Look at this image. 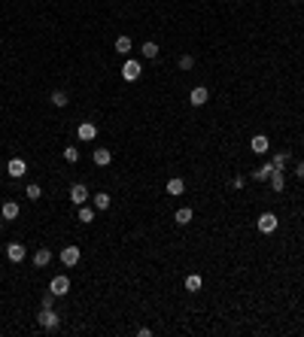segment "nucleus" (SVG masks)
<instances>
[{
	"mask_svg": "<svg viewBox=\"0 0 304 337\" xmlns=\"http://www.w3.org/2000/svg\"><path fill=\"white\" fill-rule=\"evenodd\" d=\"M37 322H40L46 331H55V328H58V322H61V316H58V313H55L52 307H43V310H40V316H37Z\"/></svg>",
	"mask_w": 304,
	"mask_h": 337,
	"instance_id": "1",
	"label": "nucleus"
},
{
	"mask_svg": "<svg viewBox=\"0 0 304 337\" xmlns=\"http://www.w3.org/2000/svg\"><path fill=\"white\" fill-rule=\"evenodd\" d=\"M140 73H143V67H140V61H134V58H128L125 64H122V79H125V82H137V79H140Z\"/></svg>",
	"mask_w": 304,
	"mask_h": 337,
	"instance_id": "2",
	"label": "nucleus"
},
{
	"mask_svg": "<svg viewBox=\"0 0 304 337\" xmlns=\"http://www.w3.org/2000/svg\"><path fill=\"white\" fill-rule=\"evenodd\" d=\"M256 225H258V231H262V234H274V231H277V225H280V219L274 216V213H262Z\"/></svg>",
	"mask_w": 304,
	"mask_h": 337,
	"instance_id": "3",
	"label": "nucleus"
},
{
	"mask_svg": "<svg viewBox=\"0 0 304 337\" xmlns=\"http://www.w3.org/2000/svg\"><path fill=\"white\" fill-rule=\"evenodd\" d=\"M25 255H28L25 243H6V258L13 264H21V261H25Z\"/></svg>",
	"mask_w": 304,
	"mask_h": 337,
	"instance_id": "4",
	"label": "nucleus"
},
{
	"mask_svg": "<svg viewBox=\"0 0 304 337\" xmlns=\"http://www.w3.org/2000/svg\"><path fill=\"white\" fill-rule=\"evenodd\" d=\"M49 291L52 295H67V291H70V279H67L64 274H58V276H52V283H49Z\"/></svg>",
	"mask_w": 304,
	"mask_h": 337,
	"instance_id": "5",
	"label": "nucleus"
},
{
	"mask_svg": "<svg viewBox=\"0 0 304 337\" xmlns=\"http://www.w3.org/2000/svg\"><path fill=\"white\" fill-rule=\"evenodd\" d=\"M61 264H67V267L80 264V246H64L61 249Z\"/></svg>",
	"mask_w": 304,
	"mask_h": 337,
	"instance_id": "6",
	"label": "nucleus"
},
{
	"mask_svg": "<svg viewBox=\"0 0 304 337\" xmlns=\"http://www.w3.org/2000/svg\"><path fill=\"white\" fill-rule=\"evenodd\" d=\"M207 100H210V92H207L204 85H198V88H192V92H189V104H192V107H204Z\"/></svg>",
	"mask_w": 304,
	"mask_h": 337,
	"instance_id": "7",
	"label": "nucleus"
},
{
	"mask_svg": "<svg viewBox=\"0 0 304 337\" xmlns=\"http://www.w3.org/2000/svg\"><path fill=\"white\" fill-rule=\"evenodd\" d=\"M76 134H80V140L92 143V140L97 137V125H95V122H80V128H76Z\"/></svg>",
	"mask_w": 304,
	"mask_h": 337,
	"instance_id": "8",
	"label": "nucleus"
},
{
	"mask_svg": "<svg viewBox=\"0 0 304 337\" xmlns=\"http://www.w3.org/2000/svg\"><path fill=\"white\" fill-rule=\"evenodd\" d=\"M70 200H73V204H76V207H82V204H85V200H88V188H85L82 183H76V185H70Z\"/></svg>",
	"mask_w": 304,
	"mask_h": 337,
	"instance_id": "9",
	"label": "nucleus"
},
{
	"mask_svg": "<svg viewBox=\"0 0 304 337\" xmlns=\"http://www.w3.org/2000/svg\"><path fill=\"white\" fill-rule=\"evenodd\" d=\"M18 213H21V207L16 204V200H3V207H0V216H3L6 222H13V219H18Z\"/></svg>",
	"mask_w": 304,
	"mask_h": 337,
	"instance_id": "10",
	"label": "nucleus"
},
{
	"mask_svg": "<svg viewBox=\"0 0 304 337\" xmlns=\"http://www.w3.org/2000/svg\"><path fill=\"white\" fill-rule=\"evenodd\" d=\"M250 149H253L256 155H265L268 149H271V143H268V137H265V134H256V137L250 140Z\"/></svg>",
	"mask_w": 304,
	"mask_h": 337,
	"instance_id": "11",
	"label": "nucleus"
},
{
	"mask_svg": "<svg viewBox=\"0 0 304 337\" xmlns=\"http://www.w3.org/2000/svg\"><path fill=\"white\" fill-rule=\"evenodd\" d=\"M25 170H28V164L21 161V158H13V161L6 164V173L13 176V179H21V176H25Z\"/></svg>",
	"mask_w": 304,
	"mask_h": 337,
	"instance_id": "12",
	"label": "nucleus"
},
{
	"mask_svg": "<svg viewBox=\"0 0 304 337\" xmlns=\"http://www.w3.org/2000/svg\"><path fill=\"white\" fill-rule=\"evenodd\" d=\"M92 158H95V164H97V167H107V164L112 161V152L107 149V146H97V149H95V155H92Z\"/></svg>",
	"mask_w": 304,
	"mask_h": 337,
	"instance_id": "13",
	"label": "nucleus"
},
{
	"mask_svg": "<svg viewBox=\"0 0 304 337\" xmlns=\"http://www.w3.org/2000/svg\"><path fill=\"white\" fill-rule=\"evenodd\" d=\"M271 173H274V164L268 161V164H262V167H256V170H253V179H256V183H268V176H271Z\"/></svg>",
	"mask_w": 304,
	"mask_h": 337,
	"instance_id": "14",
	"label": "nucleus"
},
{
	"mask_svg": "<svg viewBox=\"0 0 304 337\" xmlns=\"http://www.w3.org/2000/svg\"><path fill=\"white\" fill-rule=\"evenodd\" d=\"M186 192V183H183V179H179V176H174V179H167V195H183Z\"/></svg>",
	"mask_w": 304,
	"mask_h": 337,
	"instance_id": "15",
	"label": "nucleus"
},
{
	"mask_svg": "<svg viewBox=\"0 0 304 337\" xmlns=\"http://www.w3.org/2000/svg\"><path fill=\"white\" fill-rule=\"evenodd\" d=\"M268 183H271V188H274V192H283V188H286V179H283V170H274L271 176H268Z\"/></svg>",
	"mask_w": 304,
	"mask_h": 337,
	"instance_id": "16",
	"label": "nucleus"
},
{
	"mask_svg": "<svg viewBox=\"0 0 304 337\" xmlns=\"http://www.w3.org/2000/svg\"><path fill=\"white\" fill-rule=\"evenodd\" d=\"M52 261V252L49 249H37V252H33V267H46Z\"/></svg>",
	"mask_w": 304,
	"mask_h": 337,
	"instance_id": "17",
	"label": "nucleus"
},
{
	"mask_svg": "<svg viewBox=\"0 0 304 337\" xmlns=\"http://www.w3.org/2000/svg\"><path fill=\"white\" fill-rule=\"evenodd\" d=\"M131 49H134L131 37H119V40H116V52H119V55H125V58H128V55H131Z\"/></svg>",
	"mask_w": 304,
	"mask_h": 337,
	"instance_id": "18",
	"label": "nucleus"
},
{
	"mask_svg": "<svg viewBox=\"0 0 304 337\" xmlns=\"http://www.w3.org/2000/svg\"><path fill=\"white\" fill-rule=\"evenodd\" d=\"M192 216H195V213H192V207H179L176 210V225H189V222H192Z\"/></svg>",
	"mask_w": 304,
	"mask_h": 337,
	"instance_id": "19",
	"label": "nucleus"
},
{
	"mask_svg": "<svg viewBox=\"0 0 304 337\" xmlns=\"http://www.w3.org/2000/svg\"><path fill=\"white\" fill-rule=\"evenodd\" d=\"M110 204H112V198H110L107 192H97V195H95V210H107Z\"/></svg>",
	"mask_w": 304,
	"mask_h": 337,
	"instance_id": "20",
	"label": "nucleus"
},
{
	"mask_svg": "<svg viewBox=\"0 0 304 337\" xmlns=\"http://www.w3.org/2000/svg\"><path fill=\"white\" fill-rule=\"evenodd\" d=\"M186 291H201V274H189L186 276Z\"/></svg>",
	"mask_w": 304,
	"mask_h": 337,
	"instance_id": "21",
	"label": "nucleus"
},
{
	"mask_svg": "<svg viewBox=\"0 0 304 337\" xmlns=\"http://www.w3.org/2000/svg\"><path fill=\"white\" fill-rule=\"evenodd\" d=\"M271 164H274V170H286V164H289V152H277Z\"/></svg>",
	"mask_w": 304,
	"mask_h": 337,
	"instance_id": "22",
	"label": "nucleus"
},
{
	"mask_svg": "<svg viewBox=\"0 0 304 337\" xmlns=\"http://www.w3.org/2000/svg\"><path fill=\"white\" fill-rule=\"evenodd\" d=\"M140 52H143V58H149V61H152L155 55H159V46H155V43L149 40V43H143V46H140Z\"/></svg>",
	"mask_w": 304,
	"mask_h": 337,
	"instance_id": "23",
	"label": "nucleus"
},
{
	"mask_svg": "<svg viewBox=\"0 0 304 337\" xmlns=\"http://www.w3.org/2000/svg\"><path fill=\"white\" fill-rule=\"evenodd\" d=\"M64 161L67 164H76V161H80V149H76V146H67V149H64Z\"/></svg>",
	"mask_w": 304,
	"mask_h": 337,
	"instance_id": "24",
	"label": "nucleus"
},
{
	"mask_svg": "<svg viewBox=\"0 0 304 337\" xmlns=\"http://www.w3.org/2000/svg\"><path fill=\"white\" fill-rule=\"evenodd\" d=\"M25 195H28V200H40V198H43V188H40L37 183H31V185L25 188Z\"/></svg>",
	"mask_w": 304,
	"mask_h": 337,
	"instance_id": "25",
	"label": "nucleus"
},
{
	"mask_svg": "<svg viewBox=\"0 0 304 337\" xmlns=\"http://www.w3.org/2000/svg\"><path fill=\"white\" fill-rule=\"evenodd\" d=\"M80 222H82V225H88V222H95V210L82 204V207H80Z\"/></svg>",
	"mask_w": 304,
	"mask_h": 337,
	"instance_id": "26",
	"label": "nucleus"
},
{
	"mask_svg": "<svg viewBox=\"0 0 304 337\" xmlns=\"http://www.w3.org/2000/svg\"><path fill=\"white\" fill-rule=\"evenodd\" d=\"M52 104L55 107H67V104H70V97H67L64 92H52Z\"/></svg>",
	"mask_w": 304,
	"mask_h": 337,
	"instance_id": "27",
	"label": "nucleus"
},
{
	"mask_svg": "<svg viewBox=\"0 0 304 337\" xmlns=\"http://www.w3.org/2000/svg\"><path fill=\"white\" fill-rule=\"evenodd\" d=\"M176 64H179V70H192V67H195V58H192V55H183Z\"/></svg>",
	"mask_w": 304,
	"mask_h": 337,
	"instance_id": "28",
	"label": "nucleus"
},
{
	"mask_svg": "<svg viewBox=\"0 0 304 337\" xmlns=\"http://www.w3.org/2000/svg\"><path fill=\"white\" fill-rule=\"evenodd\" d=\"M55 298H58V295H52V291H46V295H43V301H40V307H52V304H55Z\"/></svg>",
	"mask_w": 304,
	"mask_h": 337,
	"instance_id": "29",
	"label": "nucleus"
},
{
	"mask_svg": "<svg viewBox=\"0 0 304 337\" xmlns=\"http://www.w3.org/2000/svg\"><path fill=\"white\" fill-rule=\"evenodd\" d=\"M295 176H298V179H304V161H298V164H295Z\"/></svg>",
	"mask_w": 304,
	"mask_h": 337,
	"instance_id": "30",
	"label": "nucleus"
},
{
	"mask_svg": "<svg viewBox=\"0 0 304 337\" xmlns=\"http://www.w3.org/2000/svg\"><path fill=\"white\" fill-rule=\"evenodd\" d=\"M231 185H234V188H243V185H246V179H243V176H234V183H231Z\"/></svg>",
	"mask_w": 304,
	"mask_h": 337,
	"instance_id": "31",
	"label": "nucleus"
},
{
	"mask_svg": "<svg viewBox=\"0 0 304 337\" xmlns=\"http://www.w3.org/2000/svg\"><path fill=\"white\" fill-rule=\"evenodd\" d=\"M0 231H3V216H0Z\"/></svg>",
	"mask_w": 304,
	"mask_h": 337,
	"instance_id": "32",
	"label": "nucleus"
},
{
	"mask_svg": "<svg viewBox=\"0 0 304 337\" xmlns=\"http://www.w3.org/2000/svg\"><path fill=\"white\" fill-rule=\"evenodd\" d=\"M0 252H3V246H0Z\"/></svg>",
	"mask_w": 304,
	"mask_h": 337,
	"instance_id": "33",
	"label": "nucleus"
}]
</instances>
